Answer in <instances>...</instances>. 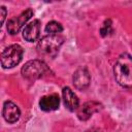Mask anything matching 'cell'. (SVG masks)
I'll return each instance as SVG.
<instances>
[{
    "label": "cell",
    "instance_id": "obj_1",
    "mask_svg": "<svg viewBox=\"0 0 132 132\" xmlns=\"http://www.w3.org/2000/svg\"><path fill=\"white\" fill-rule=\"evenodd\" d=\"M117 82L124 88H132V57L124 53L119 56L113 66Z\"/></svg>",
    "mask_w": 132,
    "mask_h": 132
},
{
    "label": "cell",
    "instance_id": "obj_2",
    "mask_svg": "<svg viewBox=\"0 0 132 132\" xmlns=\"http://www.w3.org/2000/svg\"><path fill=\"white\" fill-rule=\"evenodd\" d=\"M64 36L60 34H48L43 36L37 44V51L40 55L54 58L62 43L64 42Z\"/></svg>",
    "mask_w": 132,
    "mask_h": 132
},
{
    "label": "cell",
    "instance_id": "obj_3",
    "mask_svg": "<svg viewBox=\"0 0 132 132\" xmlns=\"http://www.w3.org/2000/svg\"><path fill=\"white\" fill-rule=\"evenodd\" d=\"M47 65L41 60L28 61L21 69L22 75L27 79H38L45 76L50 72Z\"/></svg>",
    "mask_w": 132,
    "mask_h": 132
},
{
    "label": "cell",
    "instance_id": "obj_4",
    "mask_svg": "<svg viewBox=\"0 0 132 132\" xmlns=\"http://www.w3.org/2000/svg\"><path fill=\"white\" fill-rule=\"evenodd\" d=\"M23 47L20 44H11L1 54V65L3 68H12L16 66L23 57Z\"/></svg>",
    "mask_w": 132,
    "mask_h": 132
},
{
    "label": "cell",
    "instance_id": "obj_5",
    "mask_svg": "<svg viewBox=\"0 0 132 132\" xmlns=\"http://www.w3.org/2000/svg\"><path fill=\"white\" fill-rule=\"evenodd\" d=\"M32 15H33V10L31 8H28L25 11H23L21 14H19L18 16L10 19L7 22V26H6L8 33L11 35L16 34L21 30V28L31 19Z\"/></svg>",
    "mask_w": 132,
    "mask_h": 132
},
{
    "label": "cell",
    "instance_id": "obj_6",
    "mask_svg": "<svg viewBox=\"0 0 132 132\" xmlns=\"http://www.w3.org/2000/svg\"><path fill=\"white\" fill-rule=\"evenodd\" d=\"M102 108V105L96 101H88L77 108V117L80 121L89 120L95 112L99 111Z\"/></svg>",
    "mask_w": 132,
    "mask_h": 132
},
{
    "label": "cell",
    "instance_id": "obj_7",
    "mask_svg": "<svg viewBox=\"0 0 132 132\" xmlns=\"http://www.w3.org/2000/svg\"><path fill=\"white\" fill-rule=\"evenodd\" d=\"M73 85L77 90H85L90 85L91 75L87 67H79L73 74Z\"/></svg>",
    "mask_w": 132,
    "mask_h": 132
},
{
    "label": "cell",
    "instance_id": "obj_8",
    "mask_svg": "<svg viewBox=\"0 0 132 132\" xmlns=\"http://www.w3.org/2000/svg\"><path fill=\"white\" fill-rule=\"evenodd\" d=\"M2 114L7 123H15L20 119L21 111L16 104L11 101H5L3 104Z\"/></svg>",
    "mask_w": 132,
    "mask_h": 132
},
{
    "label": "cell",
    "instance_id": "obj_9",
    "mask_svg": "<svg viewBox=\"0 0 132 132\" xmlns=\"http://www.w3.org/2000/svg\"><path fill=\"white\" fill-rule=\"evenodd\" d=\"M40 34V22L39 20H33L23 30V37L29 42H34L38 39Z\"/></svg>",
    "mask_w": 132,
    "mask_h": 132
},
{
    "label": "cell",
    "instance_id": "obj_10",
    "mask_svg": "<svg viewBox=\"0 0 132 132\" xmlns=\"http://www.w3.org/2000/svg\"><path fill=\"white\" fill-rule=\"evenodd\" d=\"M62 95H63V100H64L65 106L70 111H74L79 107V100H78L77 96L74 94V92L69 87L63 88Z\"/></svg>",
    "mask_w": 132,
    "mask_h": 132
},
{
    "label": "cell",
    "instance_id": "obj_11",
    "mask_svg": "<svg viewBox=\"0 0 132 132\" xmlns=\"http://www.w3.org/2000/svg\"><path fill=\"white\" fill-rule=\"evenodd\" d=\"M60 104V98L57 94H51L43 96L39 100V106L44 111H53L58 109Z\"/></svg>",
    "mask_w": 132,
    "mask_h": 132
},
{
    "label": "cell",
    "instance_id": "obj_12",
    "mask_svg": "<svg viewBox=\"0 0 132 132\" xmlns=\"http://www.w3.org/2000/svg\"><path fill=\"white\" fill-rule=\"evenodd\" d=\"M63 31V27L56 21H51L45 26V32L48 34H59Z\"/></svg>",
    "mask_w": 132,
    "mask_h": 132
},
{
    "label": "cell",
    "instance_id": "obj_13",
    "mask_svg": "<svg viewBox=\"0 0 132 132\" xmlns=\"http://www.w3.org/2000/svg\"><path fill=\"white\" fill-rule=\"evenodd\" d=\"M110 32H111V21L110 20H105L102 27L100 28V34H101V36L105 37Z\"/></svg>",
    "mask_w": 132,
    "mask_h": 132
},
{
    "label": "cell",
    "instance_id": "obj_14",
    "mask_svg": "<svg viewBox=\"0 0 132 132\" xmlns=\"http://www.w3.org/2000/svg\"><path fill=\"white\" fill-rule=\"evenodd\" d=\"M0 11H1V25H3L5 16H6V8L4 6H1L0 7Z\"/></svg>",
    "mask_w": 132,
    "mask_h": 132
},
{
    "label": "cell",
    "instance_id": "obj_15",
    "mask_svg": "<svg viewBox=\"0 0 132 132\" xmlns=\"http://www.w3.org/2000/svg\"><path fill=\"white\" fill-rule=\"evenodd\" d=\"M85 132H102V131L99 128H91V129H89V130H87Z\"/></svg>",
    "mask_w": 132,
    "mask_h": 132
}]
</instances>
